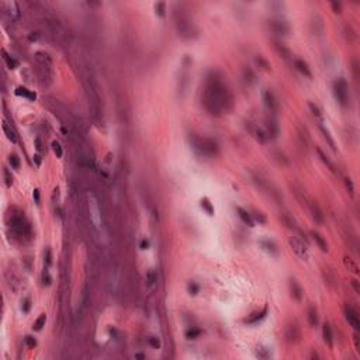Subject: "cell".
<instances>
[{
  "label": "cell",
  "instance_id": "obj_1",
  "mask_svg": "<svg viewBox=\"0 0 360 360\" xmlns=\"http://www.w3.org/2000/svg\"><path fill=\"white\" fill-rule=\"evenodd\" d=\"M231 96H229L226 87L224 86L222 80L218 77V75L213 73L208 76L207 85L204 92V106L211 114L220 116L228 107L231 106Z\"/></svg>",
  "mask_w": 360,
  "mask_h": 360
},
{
  "label": "cell",
  "instance_id": "obj_2",
  "mask_svg": "<svg viewBox=\"0 0 360 360\" xmlns=\"http://www.w3.org/2000/svg\"><path fill=\"white\" fill-rule=\"evenodd\" d=\"M194 145L200 152L204 153V155H208V156H213L218 152L217 143L214 142L213 139H210V138H203V139L199 138V139H194Z\"/></svg>",
  "mask_w": 360,
  "mask_h": 360
},
{
  "label": "cell",
  "instance_id": "obj_3",
  "mask_svg": "<svg viewBox=\"0 0 360 360\" xmlns=\"http://www.w3.org/2000/svg\"><path fill=\"white\" fill-rule=\"evenodd\" d=\"M333 92L338 99V101L342 106H346L349 101V94H348V83L345 79H339L338 82H335L333 85Z\"/></svg>",
  "mask_w": 360,
  "mask_h": 360
},
{
  "label": "cell",
  "instance_id": "obj_4",
  "mask_svg": "<svg viewBox=\"0 0 360 360\" xmlns=\"http://www.w3.org/2000/svg\"><path fill=\"white\" fill-rule=\"evenodd\" d=\"M11 228L19 235H24V234H27L30 231L28 229V224L25 222L24 217H21V215H13L11 217Z\"/></svg>",
  "mask_w": 360,
  "mask_h": 360
},
{
  "label": "cell",
  "instance_id": "obj_5",
  "mask_svg": "<svg viewBox=\"0 0 360 360\" xmlns=\"http://www.w3.org/2000/svg\"><path fill=\"white\" fill-rule=\"evenodd\" d=\"M269 27H270V30L274 34H277V35H287L288 31H290V27L287 25V23L280 21V20H273V21H270L269 23Z\"/></svg>",
  "mask_w": 360,
  "mask_h": 360
},
{
  "label": "cell",
  "instance_id": "obj_6",
  "mask_svg": "<svg viewBox=\"0 0 360 360\" xmlns=\"http://www.w3.org/2000/svg\"><path fill=\"white\" fill-rule=\"evenodd\" d=\"M345 315H346V319L349 321V323H350L352 327L354 328L356 331L360 329V321H359V317H357V312L354 311L353 308H352L350 305H348L345 308Z\"/></svg>",
  "mask_w": 360,
  "mask_h": 360
},
{
  "label": "cell",
  "instance_id": "obj_7",
  "mask_svg": "<svg viewBox=\"0 0 360 360\" xmlns=\"http://www.w3.org/2000/svg\"><path fill=\"white\" fill-rule=\"evenodd\" d=\"M290 245L293 246V250L296 252L298 256H301V257H307V249L304 248V244H301V242H298L297 241L296 238H291L290 239Z\"/></svg>",
  "mask_w": 360,
  "mask_h": 360
},
{
  "label": "cell",
  "instance_id": "obj_8",
  "mask_svg": "<svg viewBox=\"0 0 360 360\" xmlns=\"http://www.w3.org/2000/svg\"><path fill=\"white\" fill-rule=\"evenodd\" d=\"M286 338L288 339L290 342L293 340H297V339L300 338V332H298V328L294 325V323H290L288 327H287L286 329Z\"/></svg>",
  "mask_w": 360,
  "mask_h": 360
},
{
  "label": "cell",
  "instance_id": "obj_9",
  "mask_svg": "<svg viewBox=\"0 0 360 360\" xmlns=\"http://www.w3.org/2000/svg\"><path fill=\"white\" fill-rule=\"evenodd\" d=\"M294 65H296V68L301 72L302 75H305L307 77H311V70H310L308 65L305 64L304 61H301V59H296V61H294Z\"/></svg>",
  "mask_w": 360,
  "mask_h": 360
},
{
  "label": "cell",
  "instance_id": "obj_10",
  "mask_svg": "<svg viewBox=\"0 0 360 360\" xmlns=\"http://www.w3.org/2000/svg\"><path fill=\"white\" fill-rule=\"evenodd\" d=\"M15 94H17V96H23V97H27L28 100H31V101H34V100H35V97H37V96H35V93L30 92L28 89L21 87V86L15 89Z\"/></svg>",
  "mask_w": 360,
  "mask_h": 360
},
{
  "label": "cell",
  "instance_id": "obj_11",
  "mask_svg": "<svg viewBox=\"0 0 360 360\" xmlns=\"http://www.w3.org/2000/svg\"><path fill=\"white\" fill-rule=\"evenodd\" d=\"M322 332H323V340L327 342L329 346H332V329H331L329 323H323Z\"/></svg>",
  "mask_w": 360,
  "mask_h": 360
},
{
  "label": "cell",
  "instance_id": "obj_12",
  "mask_svg": "<svg viewBox=\"0 0 360 360\" xmlns=\"http://www.w3.org/2000/svg\"><path fill=\"white\" fill-rule=\"evenodd\" d=\"M310 210H311V214H312V217H314V220L317 221L318 224H322L323 222V215L322 213L319 211V208L317 207V205L314 204H310Z\"/></svg>",
  "mask_w": 360,
  "mask_h": 360
},
{
  "label": "cell",
  "instance_id": "obj_13",
  "mask_svg": "<svg viewBox=\"0 0 360 360\" xmlns=\"http://www.w3.org/2000/svg\"><path fill=\"white\" fill-rule=\"evenodd\" d=\"M265 100H266L267 107L270 108V111H276V108H277V103H276V100H274V97H273L272 93L266 92L265 93Z\"/></svg>",
  "mask_w": 360,
  "mask_h": 360
},
{
  "label": "cell",
  "instance_id": "obj_14",
  "mask_svg": "<svg viewBox=\"0 0 360 360\" xmlns=\"http://www.w3.org/2000/svg\"><path fill=\"white\" fill-rule=\"evenodd\" d=\"M236 211H238L239 217H241V220L244 221L245 224H248V225H249V226H253V220L250 218V215H249V214L246 213V211L244 210V208H241V207H239V208H236Z\"/></svg>",
  "mask_w": 360,
  "mask_h": 360
},
{
  "label": "cell",
  "instance_id": "obj_15",
  "mask_svg": "<svg viewBox=\"0 0 360 360\" xmlns=\"http://www.w3.org/2000/svg\"><path fill=\"white\" fill-rule=\"evenodd\" d=\"M311 235H312V238L315 239V242L318 244V246H319L321 249L323 250V252H327V250H328V245H327V242L323 241L322 236H321L318 232H311Z\"/></svg>",
  "mask_w": 360,
  "mask_h": 360
},
{
  "label": "cell",
  "instance_id": "obj_16",
  "mask_svg": "<svg viewBox=\"0 0 360 360\" xmlns=\"http://www.w3.org/2000/svg\"><path fill=\"white\" fill-rule=\"evenodd\" d=\"M290 286H291V296H293L296 300H300V298H301V293H302L301 287H300L294 280H291Z\"/></svg>",
  "mask_w": 360,
  "mask_h": 360
},
{
  "label": "cell",
  "instance_id": "obj_17",
  "mask_svg": "<svg viewBox=\"0 0 360 360\" xmlns=\"http://www.w3.org/2000/svg\"><path fill=\"white\" fill-rule=\"evenodd\" d=\"M266 308L263 310V311H260V312H256V314H253L252 317H249V318H246V323H255V322H257V321H260V319H263L265 318V315H266Z\"/></svg>",
  "mask_w": 360,
  "mask_h": 360
},
{
  "label": "cell",
  "instance_id": "obj_18",
  "mask_svg": "<svg viewBox=\"0 0 360 360\" xmlns=\"http://www.w3.org/2000/svg\"><path fill=\"white\" fill-rule=\"evenodd\" d=\"M308 321L312 327H315L318 323V317H317V310L314 307H310L308 308Z\"/></svg>",
  "mask_w": 360,
  "mask_h": 360
},
{
  "label": "cell",
  "instance_id": "obj_19",
  "mask_svg": "<svg viewBox=\"0 0 360 360\" xmlns=\"http://www.w3.org/2000/svg\"><path fill=\"white\" fill-rule=\"evenodd\" d=\"M45 321H46V317H45V314H42V315H40V318H38L35 322H34V325H33V329L34 331H41L42 329V327L45 325Z\"/></svg>",
  "mask_w": 360,
  "mask_h": 360
},
{
  "label": "cell",
  "instance_id": "obj_20",
  "mask_svg": "<svg viewBox=\"0 0 360 360\" xmlns=\"http://www.w3.org/2000/svg\"><path fill=\"white\" fill-rule=\"evenodd\" d=\"M201 207L204 208L210 215H214V208H213V205H211V203L208 201V199H203L201 200Z\"/></svg>",
  "mask_w": 360,
  "mask_h": 360
},
{
  "label": "cell",
  "instance_id": "obj_21",
  "mask_svg": "<svg viewBox=\"0 0 360 360\" xmlns=\"http://www.w3.org/2000/svg\"><path fill=\"white\" fill-rule=\"evenodd\" d=\"M3 55H4V61L7 62V65H9V68H10V69H14V68L17 66V65H19V64H17V61H14V59L11 58V56H9V55H7L6 52H3Z\"/></svg>",
  "mask_w": 360,
  "mask_h": 360
},
{
  "label": "cell",
  "instance_id": "obj_22",
  "mask_svg": "<svg viewBox=\"0 0 360 360\" xmlns=\"http://www.w3.org/2000/svg\"><path fill=\"white\" fill-rule=\"evenodd\" d=\"M321 131H322V134H323V137H325V139L328 141V143L331 145V148H332L333 151H335V143H333V141H332V138H331V135H329V132L327 131V130L323 128V127H321Z\"/></svg>",
  "mask_w": 360,
  "mask_h": 360
},
{
  "label": "cell",
  "instance_id": "obj_23",
  "mask_svg": "<svg viewBox=\"0 0 360 360\" xmlns=\"http://www.w3.org/2000/svg\"><path fill=\"white\" fill-rule=\"evenodd\" d=\"M3 130H4V132L7 134V137H9V139H11L13 142H15V135H14V132L11 131V130L9 128V125L6 124V122H3Z\"/></svg>",
  "mask_w": 360,
  "mask_h": 360
},
{
  "label": "cell",
  "instance_id": "obj_24",
  "mask_svg": "<svg viewBox=\"0 0 360 360\" xmlns=\"http://www.w3.org/2000/svg\"><path fill=\"white\" fill-rule=\"evenodd\" d=\"M52 149H54V152L56 153V156H58V158H61V156H62V147H61V143L56 142V141H54V142H52Z\"/></svg>",
  "mask_w": 360,
  "mask_h": 360
},
{
  "label": "cell",
  "instance_id": "obj_25",
  "mask_svg": "<svg viewBox=\"0 0 360 360\" xmlns=\"http://www.w3.org/2000/svg\"><path fill=\"white\" fill-rule=\"evenodd\" d=\"M199 335H200V329H194V328H191V329L186 331V336L189 339H195Z\"/></svg>",
  "mask_w": 360,
  "mask_h": 360
},
{
  "label": "cell",
  "instance_id": "obj_26",
  "mask_svg": "<svg viewBox=\"0 0 360 360\" xmlns=\"http://www.w3.org/2000/svg\"><path fill=\"white\" fill-rule=\"evenodd\" d=\"M148 342H149V345L153 346L155 349H159L160 348V342H159L158 338H155V336H151L149 339H148Z\"/></svg>",
  "mask_w": 360,
  "mask_h": 360
},
{
  "label": "cell",
  "instance_id": "obj_27",
  "mask_svg": "<svg viewBox=\"0 0 360 360\" xmlns=\"http://www.w3.org/2000/svg\"><path fill=\"white\" fill-rule=\"evenodd\" d=\"M9 160H10V163H11L13 168H14V169H19L20 162H19V158H17V156H15V155H10V159H9Z\"/></svg>",
  "mask_w": 360,
  "mask_h": 360
},
{
  "label": "cell",
  "instance_id": "obj_28",
  "mask_svg": "<svg viewBox=\"0 0 360 360\" xmlns=\"http://www.w3.org/2000/svg\"><path fill=\"white\" fill-rule=\"evenodd\" d=\"M318 153H319L321 159H322V160H323V162H325V163H327V165H328V166H329V168H331V169H332V170H335V168H333V165H332V163H331V162H329V159H328V158H327V156H325V155H323V153H322V151H321V149H318Z\"/></svg>",
  "mask_w": 360,
  "mask_h": 360
},
{
  "label": "cell",
  "instance_id": "obj_29",
  "mask_svg": "<svg viewBox=\"0 0 360 360\" xmlns=\"http://www.w3.org/2000/svg\"><path fill=\"white\" fill-rule=\"evenodd\" d=\"M345 263H346V265H348V266H349V267H350V269H352V270H353V272H354V273H359V269H357V266H356V265H354V263H353V262H352V260H350V259H349V257H345Z\"/></svg>",
  "mask_w": 360,
  "mask_h": 360
},
{
  "label": "cell",
  "instance_id": "obj_30",
  "mask_svg": "<svg viewBox=\"0 0 360 360\" xmlns=\"http://www.w3.org/2000/svg\"><path fill=\"white\" fill-rule=\"evenodd\" d=\"M165 3H156V11L159 13V15H165Z\"/></svg>",
  "mask_w": 360,
  "mask_h": 360
},
{
  "label": "cell",
  "instance_id": "obj_31",
  "mask_svg": "<svg viewBox=\"0 0 360 360\" xmlns=\"http://www.w3.org/2000/svg\"><path fill=\"white\" fill-rule=\"evenodd\" d=\"M256 138H257V141H260V142H266V139H267V135H266L265 132L262 131V130H259V131L256 132Z\"/></svg>",
  "mask_w": 360,
  "mask_h": 360
},
{
  "label": "cell",
  "instance_id": "obj_32",
  "mask_svg": "<svg viewBox=\"0 0 360 360\" xmlns=\"http://www.w3.org/2000/svg\"><path fill=\"white\" fill-rule=\"evenodd\" d=\"M25 343H27V346H30V348H34V346L37 345V340H35L33 336H25Z\"/></svg>",
  "mask_w": 360,
  "mask_h": 360
},
{
  "label": "cell",
  "instance_id": "obj_33",
  "mask_svg": "<svg viewBox=\"0 0 360 360\" xmlns=\"http://www.w3.org/2000/svg\"><path fill=\"white\" fill-rule=\"evenodd\" d=\"M189 291H190V294H197L199 293V286L195 283H190L189 284Z\"/></svg>",
  "mask_w": 360,
  "mask_h": 360
},
{
  "label": "cell",
  "instance_id": "obj_34",
  "mask_svg": "<svg viewBox=\"0 0 360 360\" xmlns=\"http://www.w3.org/2000/svg\"><path fill=\"white\" fill-rule=\"evenodd\" d=\"M30 308H31V301H30V298H25L24 300V304H23V311L27 314L28 311H30Z\"/></svg>",
  "mask_w": 360,
  "mask_h": 360
},
{
  "label": "cell",
  "instance_id": "obj_35",
  "mask_svg": "<svg viewBox=\"0 0 360 360\" xmlns=\"http://www.w3.org/2000/svg\"><path fill=\"white\" fill-rule=\"evenodd\" d=\"M3 173H4V177H6V184H7V186H11L13 177H11V176H10L9 170H7V169H4V170H3Z\"/></svg>",
  "mask_w": 360,
  "mask_h": 360
},
{
  "label": "cell",
  "instance_id": "obj_36",
  "mask_svg": "<svg viewBox=\"0 0 360 360\" xmlns=\"http://www.w3.org/2000/svg\"><path fill=\"white\" fill-rule=\"evenodd\" d=\"M262 244L267 245V248H266V249H267V250H270V252H273V253H276V252H277V250H276V246H274V245H273V244H272V242H269V241H265V242H262Z\"/></svg>",
  "mask_w": 360,
  "mask_h": 360
},
{
  "label": "cell",
  "instance_id": "obj_37",
  "mask_svg": "<svg viewBox=\"0 0 360 360\" xmlns=\"http://www.w3.org/2000/svg\"><path fill=\"white\" fill-rule=\"evenodd\" d=\"M332 9H333V11L335 13H340V9H342V4L340 3H338V2H332Z\"/></svg>",
  "mask_w": 360,
  "mask_h": 360
},
{
  "label": "cell",
  "instance_id": "obj_38",
  "mask_svg": "<svg viewBox=\"0 0 360 360\" xmlns=\"http://www.w3.org/2000/svg\"><path fill=\"white\" fill-rule=\"evenodd\" d=\"M345 183H346V187H348L349 193H350V194L353 195V184H352V182H350L349 179H346V180H345Z\"/></svg>",
  "mask_w": 360,
  "mask_h": 360
},
{
  "label": "cell",
  "instance_id": "obj_39",
  "mask_svg": "<svg viewBox=\"0 0 360 360\" xmlns=\"http://www.w3.org/2000/svg\"><path fill=\"white\" fill-rule=\"evenodd\" d=\"M310 108L312 110V113H314L315 116H319V114H321V113H319V108H318L317 106H314L312 103H310Z\"/></svg>",
  "mask_w": 360,
  "mask_h": 360
},
{
  "label": "cell",
  "instance_id": "obj_40",
  "mask_svg": "<svg viewBox=\"0 0 360 360\" xmlns=\"http://www.w3.org/2000/svg\"><path fill=\"white\" fill-rule=\"evenodd\" d=\"M153 281H155V276H153L152 272H148V284H153Z\"/></svg>",
  "mask_w": 360,
  "mask_h": 360
},
{
  "label": "cell",
  "instance_id": "obj_41",
  "mask_svg": "<svg viewBox=\"0 0 360 360\" xmlns=\"http://www.w3.org/2000/svg\"><path fill=\"white\" fill-rule=\"evenodd\" d=\"M352 286H353L354 291H356L357 294L360 293V288H359V283H357V280H352Z\"/></svg>",
  "mask_w": 360,
  "mask_h": 360
},
{
  "label": "cell",
  "instance_id": "obj_42",
  "mask_svg": "<svg viewBox=\"0 0 360 360\" xmlns=\"http://www.w3.org/2000/svg\"><path fill=\"white\" fill-rule=\"evenodd\" d=\"M148 246H149V242H148L147 239H143V241L141 242V248H142V249H147Z\"/></svg>",
  "mask_w": 360,
  "mask_h": 360
},
{
  "label": "cell",
  "instance_id": "obj_43",
  "mask_svg": "<svg viewBox=\"0 0 360 360\" xmlns=\"http://www.w3.org/2000/svg\"><path fill=\"white\" fill-rule=\"evenodd\" d=\"M256 220H257V221H260L262 224H265V222H266V218H265V217H262L260 214H256Z\"/></svg>",
  "mask_w": 360,
  "mask_h": 360
},
{
  "label": "cell",
  "instance_id": "obj_44",
  "mask_svg": "<svg viewBox=\"0 0 360 360\" xmlns=\"http://www.w3.org/2000/svg\"><path fill=\"white\" fill-rule=\"evenodd\" d=\"M34 197H35V201L40 203V193H38V190H34Z\"/></svg>",
  "mask_w": 360,
  "mask_h": 360
},
{
  "label": "cell",
  "instance_id": "obj_45",
  "mask_svg": "<svg viewBox=\"0 0 360 360\" xmlns=\"http://www.w3.org/2000/svg\"><path fill=\"white\" fill-rule=\"evenodd\" d=\"M135 357H137V359H145L143 354H135Z\"/></svg>",
  "mask_w": 360,
  "mask_h": 360
}]
</instances>
